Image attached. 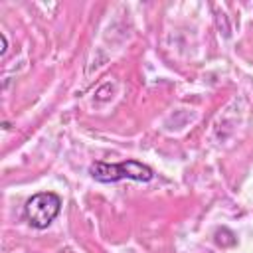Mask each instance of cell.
<instances>
[{
	"mask_svg": "<svg viewBox=\"0 0 253 253\" xmlns=\"http://www.w3.org/2000/svg\"><path fill=\"white\" fill-rule=\"evenodd\" d=\"M0 38H2V49H0V55H4V53H6V45H8V42H6V36H4V34H0Z\"/></svg>",
	"mask_w": 253,
	"mask_h": 253,
	"instance_id": "3957f363",
	"label": "cell"
},
{
	"mask_svg": "<svg viewBox=\"0 0 253 253\" xmlns=\"http://www.w3.org/2000/svg\"><path fill=\"white\" fill-rule=\"evenodd\" d=\"M61 211V198L55 192H38L24 206L26 221L36 229H47Z\"/></svg>",
	"mask_w": 253,
	"mask_h": 253,
	"instance_id": "7a4b0ae2",
	"label": "cell"
},
{
	"mask_svg": "<svg viewBox=\"0 0 253 253\" xmlns=\"http://www.w3.org/2000/svg\"><path fill=\"white\" fill-rule=\"evenodd\" d=\"M89 174L93 180L101 184H115L121 180H134V182H150L154 178V172L148 164L138 160H123V162H103L97 160L89 166Z\"/></svg>",
	"mask_w": 253,
	"mask_h": 253,
	"instance_id": "6da1fadb",
	"label": "cell"
}]
</instances>
